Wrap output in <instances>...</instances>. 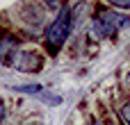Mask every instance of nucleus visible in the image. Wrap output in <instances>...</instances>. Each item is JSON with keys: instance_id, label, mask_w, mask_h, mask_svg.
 I'll return each instance as SVG.
<instances>
[{"instance_id": "7", "label": "nucleus", "mask_w": 130, "mask_h": 125, "mask_svg": "<svg viewBox=\"0 0 130 125\" xmlns=\"http://www.w3.org/2000/svg\"><path fill=\"white\" fill-rule=\"evenodd\" d=\"M121 121L126 125H130V102H126V105L121 107Z\"/></svg>"}, {"instance_id": "6", "label": "nucleus", "mask_w": 130, "mask_h": 125, "mask_svg": "<svg viewBox=\"0 0 130 125\" xmlns=\"http://www.w3.org/2000/svg\"><path fill=\"white\" fill-rule=\"evenodd\" d=\"M114 9H130V0H107Z\"/></svg>"}, {"instance_id": "2", "label": "nucleus", "mask_w": 130, "mask_h": 125, "mask_svg": "<svg viewBox=\"0 0 130 125\" xmlns=\"http://www.w3.org/2000/svg\"><path fill=\"white\" fill-rule=\"evenodd\" d=\"M130 25V16L117 11V9H103L98 11V16H94V34L98 39H112L119 30H126Z\"/></svg>"}, {"instance_id": "1", "label": "nucleus", "mask_w": 130, "mask_h": 125, "mask_svg": "<svg viewBox=\"0 0 130 125\" xmlns=\"http://www.w3.org/2000/svg\"><path fill=\"white\" fill-rule=\"evenodd\" d=\"M71 25H73V11H71L69 5H64V7L57 9L55 20L46 27V34H43L46 48L50 50V55H57L59 48L66 43V39H69V34H71Z\"/></svg>"}, {"instance_id": "4", "label": "nucleus", "mask_w": 130, "mask_h": 125, "mask_svg": "<svg viewBox=\"0 0 130 125\" xmlns=\"http://www.w3.org/2000/svg\"><path fill=\"white\" fill-rule=\"evenodd\" d=\"M18 52V39L11 34H5L0 39V61H5L9 66V61L14 59V55Z\"/></svg>"}, {"instance_id": "10", "label": "nucleus", "mask_w": 130, "mask_h": 125, "mask_svg": "<svg viewBox=\"0 0 130 125\" xmlns=\"http://www.w3.org/2000/svg\"><path fill=\"white\" fill-rule=\"evenodd\" d=\"M89 125H101V123H96V121H91V123H89Z\"/></svg>"}, {"instance_id": "11", "label": "nucleus", "mask_w": 130, "mask_h": 125, "mask_svg": "<svg viewBox=\"0 0 130 125\" xmlns=\"http://www.w3.org/2000/svg\"><path fill=\"white\" fill-rule=\"evenodd\" d=\"M128 87H130V71H128Z\"/></svg>"}, {"instance_id": "8", "label": "nucleus", "mask_w": 130, "mask_h": 125, "mask_svg": "<svg viewBox=\"0 0 130 125\" xmlns=\"http://www.w3.org/2000/svg\"><path fill=\"white\" fill-rule=\"evenodd\" d=\"M43 2H46L48 9H55V11H57L59 7H64V0H43Z\"/></svg>"}, {"instance_id": "3", "label": "nucleus", "mask_w": 130, "mask_h": 125, "mask_svg": "<svg viewBox=\"0 0 130 125\" xmlns=\"http://www.w3.org/2000/svg\"><path fill=\"white\" fill-rule=\"evenodd\" d=\"M11 68L21 71V73H37L43 68V57L37 52H27V50H18L14 55V59L9 61Z\"/></svg>"}, {"instance_id": "9", "label": "nucleus", "mask_w": 130, "mask_h": 125, "mask_svg": "<svg viewBox=\"0 0 130 125\" xmlns=\"http://www.w3.org/2000/svg\"><path fill=\"white\" fill-rule=\"evenodd\" d=\"M7 118V107H5V102L0 100V121H5Z\"/></svg>"}, {"instance_id": "5", "label": "nucleus", "mask_w": 130, "mask_h": 125, "mask_svg": "<svg viewBox=\"0 0 130 125\" xmlns=\"http://www.w3.org/2000/svg\"><path fill=\"white\" fill-rule=\"evenodd\" d=\"M34 98L41 100V102H46V105H50V107H57V105L64 102V98H62L59 93H55V91H50V89H46V87H41V89L37 91Z\"/></svg>"}]
</instances>
